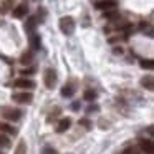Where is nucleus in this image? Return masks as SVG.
I'll list each match as a JSON object with an SVG mask.
<instances>
[{
	"instance_id": "obj_22",
	"label": "nucleus",
	"mask_w": 154,
	"mask_h": 154,
	"mask_svg": "<svg viewBox=\"0 0 154 154\" xmlns=\"http://www.w3.org/2000/svg\"><path fill=\"white\" fill-rule=\"evenodd\" d=\"M60 113H61L60 108H55V111H51V113H50V116L47 118V121H48V123H51V121H53L55 118H58V114H60Z\"/></svg>"
},
{
	"instance_id": "obj_26",
	"label": "nucleus",
	"mask_w": 154,
	"mask_h": 154,
	"mask_svg": "<svg viewBox=\"0 0 154 154\" xmlns=\"http://www.w3.org/2000/svg\"><path fill=\"white\" fill-rule=\"evenodd\" d=\"M33 71H35V68H27V70H22L20 75H25V76H27V75H32Z\"/></svg>"
},
{
	"instance_id": "obj_14",
	"label": "nucleus",
	"mask_w": 154,
	"mask_h": 154,
	"mask_svg": "<svg viewBox=\"0 0 154 154\" xmlns=\"http://www.w3.org/2000/svg\"><path fill=\"white\" fill-rule=\"evenodd\" d=\"M37 23H38L37 17H30L27 20V23H25V30H27L28 33H32V32L35 30V27H37Z\"/></svg>"
},
{
	"instance_id": "obj_6",
	"label": "nucleus",
	"mask_w": 154,
	"mask_h": 154,
	"mask_svg": "<svg viewBox=\"0 0 154 154\" xmlns=\"http://www.w3.org/2000/svg\"><path fill=\"white\" fill-rule=\"evenodd\" d=\"M14 86L20 88V90H32V88H35V81L28 80V78H18L14 81Z\"/></svg>"
},
{
	"instance_id": "obj_25",
	"label": "nucleus",
	"mask_w": 154,
	"mask_h": 154,
	"mask_svg": "<svg viewBox=\"0 0 154 154\" xmlns=\"http://www.w3.org/2000/svg\"><path fill=\"white\" fill-rule=\"evenodd\" d=\"M43 154H57V151H55L53 147H50V146H45L43 147Z\"/></svg>"
},
{
	"instance_id": "obj_13",
	"label": "nucleus",
	"mask_w": 154,
	"mask_h": 154,
	"mask_svg": "<svg viewBox=\"0 0 154 154\" xmlns=\"http://www.w3.org/2000/svg\"><path fill=\"white\" fill-rule=\"evenodd\" d=\"M32 61H33V50L22 53V57H20V63L22 65H30Z\"/></svg>"
},
{
	"instance_id": "obj_9",
	"label": "nucleus",
	"mask_w": 154,
	"mask_h": 154,
	"mask_svg": "<svg viewBox=\"0 0 154 154\" xmlns=\"http://www.w3.org/2000/svg\"><path fill=\"white\" fill-rule=\"evenodd\" d=\"M40 47H42L40 35H37V33H33V32H32V33H30V48L33 51H37V50H40Z\"/></svg>"
},
{
	"instance_id": "obj_1",
	"label": "nucleus",
	"mask_w": 154,
	"mask_h": 154,
	"mask_svg": "<svg viewBox=\"0 0 154 154\" xmlns=\"http://www.w3.org/2000/svg\"><path fill=\"white\" fill-rule=\"evenodd\" d=\"M22 109H15V108H8V106H2L0 108V116H4L8 121H18L22 118Z\"/></svg>"
},
{
	"instance_id": "obj_21",
	"label": "nucleus",
	"mask_w": 154,
	"mask_h": 154,
	"mask_svg": "<svg viewBox=\"0 0 154 154\" xmlns=\"http://www.w3.org/2000/svg\"><path fill=\"white\" fill-rule=\"evenodd\" d=\"M154 63L152 60H141V68H144V70H152Z\"/></svg>"
},
{
	"instance_id": "obj_7",
	"label": "nucleus",
	"mask_w": 154,
	"mask_h": 154,
	"mask_svg": "<svg viewBox=\"0 0 154 154\" xmlns=\"http://www.w3.org/2000/svg\"><path fill=\"white\" fill-rule=\"evenodd\" d=\"M27 14H28V5L27 4H20L12 10V15H14L15 18H23V17H27Z\"/></svg>"
},
{
	"instance_id": "obj_12",
	"label": "nucleus",
	"mask_w": 154,
	"mask_h": 154,
	"mask_svg": "<svg viewBox=\"0 0 154 154\" xmlns=\"http://www.w3.org/2000/svg\"><path fill=\"white\" fill-rule=\"evenodd\" d=\"M141 86L146 88V90H149V91H152V88H154V80H152V76H151V75L144 76L143 80H141Z\"/></svg>"
},
{
	"instance_id": "obj_3",
	"label": "nucleus",
	"mask_w": 154,
	"mask_h": 154,
	"mask_svg": "<svg viewBox=\"0 0 154 154\" xmlns=\"http://www.w3.org/2000/svg\"><path fill=\"white\" fill-rule=\"evenodd\" d=\"M60 30L65 35H73L75 32V20L71 17H61L60 18Z\"/></svg>"
},
{
	"instance_id": "obj_11",
	"label": "nucleus",
	"mask_w": 154,
	"mask_h": 154,
	"mask_svg": "<svg viewBox=\"0 0 154 154\" xmlns=\"http://www.w3.org/2000/svg\"><path fill=\"white\" fill-rule=\"evenodd\" d=\"M75 85L73 83H68V85H65L63 88H61V96H65V98H71L75 94Z\"/></svg>"
},
{
	"instance_id": "obj_8",
	"label": "nucleus",
	"mask_w": 154,
	"mask_h": 154,
	"mask_svg": "<svg viewBox=\"0 0 154 154\" xmlns=\"http://www.w3.org/2000/svg\"><path fill=\"white\" fill-rule=\"evenodd\" d=\"M139 149L144 154H152L154 152V144L151 139H139Z\"/></svg>"
},
{
	"instance_id": "obj_20",
	"label": "nucleus",
	"mask_w": 154,
	"mask_h": 154,
	"mask_svg": "<svg viewBox=\"0 0 154 154\" xmlns=\"http://www.w3.org/2000/svg\"><path fill=\"white\" fill-rule=\"evenodd\" d=\"M0 147H10V141L4 133H0Z\"/></svg>"
},
{
	"instance_id": "obj_5",
	"label": "nucleus",
	"mask_w": 154,
	"mask_h": 154,
	"mask_svg": "<svg viewBox=\"0 0 154 154\" xmlns=\"http://www.w3.org/2000/svg\"><path fill=\"white\" fill-rule=\"evenodd\" d=\"M116 0H98L96 4H94V7L98 8V10H113V8H116Z\"/></svg>"
},
{
	"instance_id": "obj_19",
	"label": "nucleus",
	"mask_w": 154,
	"mask_h": 154,
	"mask_svg": "<svg viewBox=\"0 0 154 154\" xmlns=\"http://www.w3.org/2000/svg\"><path fill=\"white\" fill-rule=\"evenodd\" d=\"M0 133H7V134H15L17 131L14 129L12 126H8V124H0Z\"/></svg>"
},
{
	"instance_id": "obj_18",
	"label": "nucleus",
	"mask_w": 154,
	"mask_h": 154,
	"mask_svg": "<svg viewBox=\"0 0 154 154\" xmlns=\"http://www.w3.org/2000/svg\"><path fill=\"white\" fill-rule=\"evenodd\" d=\"M14 154H27V143H25V141H20Z\"/></svg>"
},
{
	"instance_id": "obj_23",
	"label": "nucleus",
	"mask_w": 154,
	"mask_h": 154,
	"mask_svg": "<svg viewBox=\"0 0 154 154\" xmlns=\"http://www.w3.org/2000/svg\"><path fill=\"white\" fill-rule=\"evenodd\" d=\"M121 154H144V152H143V151H137L136 147H126Z\"/></svg>"
},
{
	"instance_id": "obj_28",
	"label": "nucleus",
	"mask_w": 154,
	"mask_h": 154,
	"mask_svg": "<svg viewBox=\"0 0 154 154\" xmlns=\"http://www.w3.org/2000/svg\"><path fill=\"white\" fill-rule=\"evenodd\" d=\"M80 124H83V126H86V128L91 126V123H90L88 119H80Z\"/></svg>"
},
{
	"instance_id": "obj_16",
	"label": "nucleus",
	"mask_w": 154,
	"mask_h": 154,
	"mask_svg": "<svg viewBox=\"0 0 154 154\" xmlns=\"http://www.w3.org/2000/svg\"><path fill=\"white\" fill-rule=\"evenodd\" d=\"M104 18H108V20H118V18H119V14L116 12V8H113V10H106L104 12Z\"/></svg>"
},
{
	"instance_id": "obj_2",
	"label": "nucleus",
	"mask_w": 154,
	"mask_h": 154,
	"mask_svg": "<svg viewBox=\"0 0 154 154\" xmlns=\"http://www.w3.org/2000/svg\"><path fill=\"white\" fill-rule=\"evenodd\" d=\"M57 80H58L57 71H55L53 68H47V70H45V75H43V83H45V86H47L48 90H53V86L57 85Z\"/></svg>"
},
{
	"instance_id": "obj_24",
	"label": "nucleus",
	"mask_w": 154,
	"mask_h": 154,
	"mask_svg": "<svg viewBox=\"0 0 154 154\" xmlns=\"http://www.w3.org/2000/svg\"><path fill=\"white\" fill-rule=\"evenodd\" d=\"M100 111V106L98 104H90V106L86 108V114H91V113H98Z\"/></svg>"
},
{
	"instance_id": "obj_10",
	"label": "nucleus",
	"mask_w": 154,
	"mask_h": 154,
	"mask_svg": "<svg viewBox=\"0 0 154 154\" xmlns=\"http://www.w3.org/2000/svg\"><path fill=\"white\" fill-rule=\"evenodd\" d=\"M70 126H71V119L70 118H63V119H60V123H58V126H57V133H65V131H68L70 129Z\"/></svg>"
},
{
	"instance_id": "obj_17",
	"label": "nucleus",
	"mask_w": 154,
	"mask_h": 154,
	"mask_svg": "<svg viewBox=\"0 0 154 154\" xmlns=\"http://www.w3.org/2000/svg\"><path fill=\"white\" fill-rule=\"evenodd\" d=\"M12 7H14V2H12V0H4V2H2V5H0V12H2V14H5V12H8Z\"/></svg>"
},
{
	"instance_id": "obj_4",
	"label": "nucleus",
	"mask_w": 154,
	"mask_h": 154,
	"mask_svg": "<svg viewBox=\"0 0 154 154\" xmlns=\"http://www.w3.org/2000/svg\"><path fill=\"white\" fill-rule=\"evenodd\" d=\"M12 100L17 101V103H27V104H30L32 101H33V94H32L30 91H23V93H15V94H12Z\"/></svg>"
},
{
	"instance_id": "obj_15",
	"label": "nucleus",
	"mask_w": 154,
	"mask_h": 154,
	"mask_svg": "<svg viewBox=\"0 0 154 154\" xmlns=\"http://www.w3.org/2000/svg\"><path fill=\"white\" fill-rule=\"evenodd\" d=\"M83 98H85L86 101H94V100L98 98V93H96L94 90H86V91L83 93Z\"/></svg>"
},
{
	"instance_id": "obj_27",
	"label": "nucleus",
	"mask_w": 154,
	"mask_h": 154,
	"mask_svg": "<svg viewBox=\"0 0 154 154\" xmlns=\"http://www.w3.org/2000/svg\"><path fill=\"white\" fill-rule=\"evenodd\" d=\"M71 109H73V111H78V109H80V101H75V103H71Z\"/></svg>"
},
{
	"instance_id": "obj_29",
	"label": "nucleus",
	"mask_w": 154,
	"mask_h": 154,
	"mask_svg": "<svg viewBox=\"0 0 154 154\" xmlns=\"http://www.w3.org/2000/svg\"><path fill=\"white\" fill-rule=\"evenodd\" d=\"M114 53H116V55L119 53V55H121V53H123V48H121V47H116V48H114Z\"/></svg>"
}]
</instances>
